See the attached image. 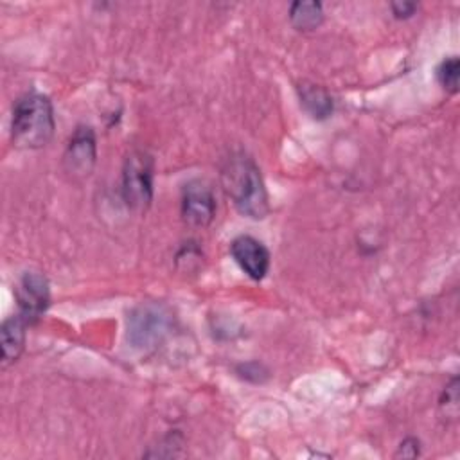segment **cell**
I'll use <instances>...</instances> for the list:
<instances>
[{"label": "cell", "instance_id": "1", "mask_svg": "<svg viewBox=\"0 0 460 460\" xmlns=\"http://www.w3.org/2000/svg\"><path fill=\"white\" fill-rule=\"evenodd\" d=\"M225 192L232 198L235 208L252 219H262L270 212L268 192L255 162L239 153L226 158L221 169Z\"/></svg>", "mask_w": 460, "mask_h": 460}, {"label": "cell", "instance_id": "2", "mask_svg": "<svg viewBox=\"0 0 460 460\" xmlns=\"http://www.w3.org/2000/svg\"><path fill=\"white\" fill-rule=\"evenodd\" d=\"M54 108L47 95L38 92L23 93L13 106L11 137L16 147L40 149L54 135Z\"/></svg>", "mask_w": 460, "mask_h": 460}, {"label": "cell", "instance_id": "3", "mask_svg": "<svg viewBox=\"0 0 460 460\" xmlns=\"http://www.w3.org/2000/svg\"><path fill=\"white\" fill-rule=\"evenodd\" d=\"M172 325L171 311L162 304H142L128 318V341L137 349L158 345Z\"/></svg>", "mask_w": 460, "mask_h": 460}, {"label": "cell", "instance_id": "4", "mask_svg": "<svg viewBox=\"0 0 460 460\" xmlns=\"http://www.w3.org/2000/svg\"><path fill=\"white\" fill-rule=\"evenodd\" d=\"M122 196L133 208H146L153 199V164L140 151L131 153L122 169Z\"/></svg>", "mask_w": 460, "mask_h": 460}, {"label": "cell", "instance_id": "5", "mask_svg": "<svg viewBox=\"0 0 460 460\" xmlns=\"http://www.w3.org/2000/svg\"><path fill=\"white\" fill-rule=\"evenodd\" d=\"M216 198L210 185L203 180H190L181 190V216L190 226L203 228L212 223Z\"/></svg>", "mask_w": 460, "mask_h": 460}, {"label": "cell", "instance_id": "6", "mask_svg": "<svg viewBox=\"0 0 460 460\" xmlns=\"http://www.w3.org/2000/svg\"><path fill=\"white\" fill-rule=\"evenodd\" d=\"M97 158L95 135L90 126H77L63 155L65 171L74 178H86Z\"/></svg>", "mask_w": 460, "mask_h": 460}, {"label": "cell", "instance_id": "7", "mask_svg": "<svg viewBox=\"0 0 460 460\" xmlns=\"http://www.w3.org/2000/svg\"><path fill=\"white\" fill-rule=\"evenodd\" d=\"M16 298L20 307L18 314L23 316L29 325L34 323L47 311L50 300L49 282L45 275H41L40 271L23 273L16 289Z\"/></svg>", "mask_w": 460, "mask_h": 460}, {"label": "cell", "instance_id": "8", "mask_svg": "<svg viewBox=\"0 0 460 460\" xmlns=\"http://www.w3.org/2000/svg\"><path fill=\"white\" fill-rule=\"evenodd\" d=\"M230 253L239 268L253 280H262L270 270L268 248L252 235H239L230 244Z\"/></svg>", "mask_w": 460, "mask_h": 460}, {"label": "cell", "instance_id": "9", "mask_svg": "<svg viewBox=\"0 0 460 460\" xmlns=\"http://www.w3.org/2000/svg\"><path fill=\"white\" fill-rule=\"evenodd\" d=\"M27 322L23 316L16 314L7 318L0 329V341H2V367L14 363L25 347V329Z\"/></svg>", "mask_w": 460, "mask_h": 460}, {"label": "cell", "instance_id": "10", "mask_svg": "<svg viewBox=\"0 0 460 460\" xmlns=\"http://www.w3.org/2000/svg\"><path fill=\"white\" fill-rule=\"evenodd\" d=\"M298 97H300V104L313 119H318V120L327 119L334 110L332 97L329 95V92L325 88H322L318 84L300 83Z\"/></svg>", "mask_w": 460, "mask_h": 460}, {"label": "cell", "instance_id": "11", "mask_svg": "<svg viewBox=\"0 0 460 460\" xmlns=\"http://www.w3.org/2000/svg\"><path fill=\"white\" fill-rule=\"evenodd\" d=\"M289 22L296 31H314L323 22L320 2H293L289 7Z\"/></svg>", "mask_w": 460, "mask_h": 460}, {"label": "cell", "instance_id": "12", "mask_svg": "<svg viewBox=\"0 0 460 460\" xmlns=\"http://www.w3.org/2000/svg\"><path fill=\"white\" fill-rule=\"evenodd\" d=\"M458 70H460V61L458 56H449L446 58L438 68H437V77L440 86L449 92V93H456L458 92Z\"/></svg>", "mask_w": 460, "mask_h": 460}, {"label": "cell", "instance_id": "13", "mask_svg": "<svg viewBox=\"0 0 460 460\" xmlns=\"http://www.w3.org/2000/svg\"><path fill=\"white\" fill-rule=\"evenodd\" d=\"M438 408L446 419H456L458 417V377H453L442 390V395L438 399Z\"/></svg>", "mask_w": 460, "mask_h": 460}, {"label": "cell", "instance_id": "14", "mask_svg": "<svg viewBox=\"0 0 460 460\" xmlns=\"http://www.w3.org/2000/svg\"><path fill=\"white\" fill-rule=\"evenodd\" d=\"M419 440L413 438V437H408L404 438L401 444H399V449L395 453V456H402V458H415L420 455V447H419Z\"/></svg>", "mask_w": 460, "mask_h": 460}, {"label": "cell", "instance_id": "15", "mask_svg": "<svg viewBox=\"0 0 460 460\" xmlns=\"http://www.w3.org/2000/svg\"><path fill=\"white\" fill-rule=\"evenodd\" d=\"M390 7H392L394 16L399 18V20L401 18H410L417 11V4H413V2H392Z\"/></svg>", "mask_w": 460, "mask_h": 460}]
</instances>
